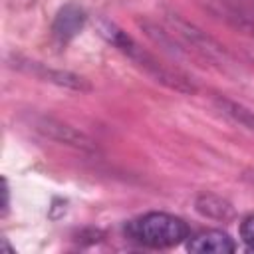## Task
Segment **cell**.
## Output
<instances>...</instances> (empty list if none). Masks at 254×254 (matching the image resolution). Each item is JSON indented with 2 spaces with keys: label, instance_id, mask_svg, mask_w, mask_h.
Segmentation results:
<instances>
[{
  "label": "cell",
  "instance_id": "6da1fadb",
  "mask_svg": "<svg viewBox=\"0 0 254 254\" xmlns=\"http://www.w3.org/2000/svg\"><path fill=\"white\" fill-rule=\"evenodd\" d=\"M97 34L107 42L111 44L117 52H121L125 58H129L139 69H143L149 77H153L157 83L173 89V91H179V93H185V95H192L196 93V85L192 83L190 77H187L183 71L179 69H173V67H167L165 64H161L151 52H147L145 48H141L125 30H121L115 22L111 20H105L101 18L97 22Z\"/></svg>",
  "mask_w": 254,
  "mask_h": 254
},
{
  "label": "cell",
  "instance_id": "7a4b0ae2",
  "mask_svg": "<svg viewBox=\"0 0 254 254\" xmlns=\"http://www.w3.org/2000/svg\"><path fill=\"white\" fill-rule=\"evenodd\" d=\"M133 240L151 248H171L189 238V226L183 218L167 212H147L127 226Z\"/></svg>",
  "mask_w": 254,
  "mask_h": 254
},
{
  "label": "cell",
  "instance_id": "3957f363",
  "mask_svg": "<svg viewBox=\"0 0 254 254\" xmlns=\"http://www.w3.org/2000/svg\"><path fill=\"white\" fill-rule=\"evenodd\" d=\"M167 22L171 26V36H177L179 40H183L187 46H190L196 54L212 60V62H228V52L224 50L222 44H218L212 36H208L206 32H202L200 28H196L194 24L183 20L177 14L167 16Z\"/></svg>",
  "mask_w": 254,
  "mask_h": 254
},
{
  "label": "cell",
  "instance_id": "277c9868",
  "mask_svg": "<svg viewBox=\"0 0 254 254\" xmlns=\"http://www.w3.org/2000/svg\"><path fill=\"white\" fill-rule=\"evenodd\" d=\"M14 65L18 69L26 71V73H32V75H36L44 81L56 83L60 87H67V89H73V91H89L91 89L87 79H83L77 73L65 71V69H54V67H48L40 62H32V60H26V58H20V56L14 58Z\"/></svg>",
  "mask_w": 254,
  "mask_h": 254
},
{
  "label": "cell",
  "instance_id": "5b68a950",
  "mask_svg": "<svg viewBox=\"0 0 254 254\" xmlns=\"http://www.w3.org/2000/svg\"><path fill=\"white\" fill-rule=\"evenodd\" d=\"M34 129H38L42 135H46L58 143H65V145H71L77 149H93L91 139H87L83 133L75 131L73 127H69L62 121H56L50 117H38L34 121Z\"/></svg>",
  "mask_w": 254,
  "mask_h": 254
},
{
  "label": "cell",
  "instance_id": "8992f818",
  "mask_svg": "<svg viewBox=\"0 0 254 254\" xmlns=\"http://www.w3.org/2000/svg\"><path fill=\"white\" fill-rule=\"evenodd\" d=\"M85 20H87V16H85L83 8L69 2L58 10L54 24H52V32L60 42H69L83 30Z\"/></svg>",
  "mask_w": 254,
  "mask_h": 254
},
{
  "label": "cell",
  "instance_id": "52a82bcc",
  "mask_svg": "<svg viewBox=\"0 0 254 254\" xmlns=\"http://www.w3.org/2000/svg\"><path fill=\"white\" fill-rule=\"evenodd\" d=\"M234 248V240L222 230H202L187 242V250L194 254H230Z\"/></svg>",
  "mask_w": 254,
  "mask_h": 254
},
{
  "label": "cell",
  "instance_id": "ba28073f",
  "mask_svg": "<svg viewBox=\"0 0 254 254\" xmlns=\"http://www.w3.org/2000/svg\"><path fill=\"white\" fill-rule=\"evenodd\" d=\"M216 4L220 6V14L228 24L254 36V18L242 8V4H238V0H216Z\"/></svg>",
  "mask_w": 254,
  "mask_h": 254
},
{
  "label": "cell",
  "instance_id": "9c48e42d",
  "mask_svg": "<svg viewBox=\"0 0 254 254\" xmlns=\"http://www.w3.org/2000/svg\"><path fill=\"white\" fill-rule=\"evenodd\" d=\"M196 210L202 216L212 218V220H228V218H232V206L224 198H220L216 194H206V192L200 194L196 198Z\"/></svg>",
  "mask_w": 254,
  "mask_h": 254
},
{
  "label": "cell",
  "instance_id": "30bf717a",
  "mask_svg": "<svg viewBox=\"0 0 254 254\" xmlns=\"http://www.w3.org/2000/svg\"><path fill=\"white\" fill-rule=\"evenodd\" d=\"M216 105L228 119H232L234 123H238V125H242L250 131H254V111L252 109H248L246 105L236 103L232 99H226V97H216Z\"/></svg>",
  "mask_w": 254,
  "mask_h": 254
},
{
  "label": "cell",
  "instance_id": "8fae6325",
  "mask_svg": "<svg viewBox=\"0 0 254 254\" xmlns=\"http://www.w3.org/2000/svg\"><path fill=\"white\" fill-rule=\"evenodd\" d=\"M240 238L242 242L254 250V214L246 216L242 222H240Z\"/></svg>",
  "mask_w": 254,
  "mask_h": 254
},
{
  "label": "cell",
  "instance_id": "7c38bea8",
  "mask_svg": "<svg viewBox=\"0 0 254 254\" xmlns=\"http://www.w3.org/2000/svg\"><path fill=\"white\" fill-rule=\"evenodd\" d=\"M8 198H10V192H8V181L2 179V214H6V210H8Z\"/></svg>",
  "mask_w": 254,
  "mask_h": 254
}]
</instances>
